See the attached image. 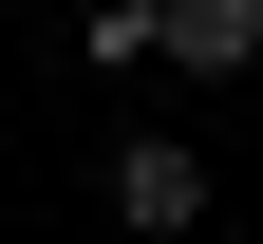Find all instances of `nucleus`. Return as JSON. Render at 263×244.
I'll list each match as a JSON object with an SVG mask.
<instances>
[{"mask_svg":"<svg viewBox=\"0 0 263 244\" xmlns=\"http://www.w3.org/2000/svg\"><path fill=\"white\" fill-rule=\"evenodd\" d=\"M94 188H113V226H132V244L207 226V151H170V132H113V169H94Z\"/></svg>","mask_w":263,"mask_h":244,"instance_id":"nucleus-1","label":"nucleus"},{"mask_svg":"<svg viewBox=\"0 0 263 244\" xmlns=\"http://www.w3.org/2000/svg\"><path fill=\"white\" fill-rule=\"evenodd\" d=\"M151 57H188V76H245V57H263V0H151Z\"/></svg>","mask_w":263,"mask_h":244,"instance_id":"nucleus-2","label":"nucleus"}]
</instances>
